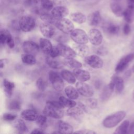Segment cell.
Returning a JSON list of instances; mask_svg holds the SVG:
<instances>
[{"mask_svg":"<svg viewBox=\"0 0 134 134\" xmlns=\"http://www.w3.org/2000/svg\"><path fill=\"white\" fill-rule=\"evenodd\" d=\"M126 113L125 111H117L107 116L103 121V126L107 128H111L117 125L125 117Z\"/></svg>","mask_w":134,"mask_h":134,"instance_id":"1","label":"cell"},{"mask_svg":"<svg viewBox=\"0 0 134 134\" xmlns=\"http://www.w3.org/2000/svg\"><path fill=\"white\" fill-rule=\"evenodd\" d=\"M43 114L46 116L55 119L61 118L64 115L62 108L51 104L49 101L47 102L46 105L43 108Z\"/></svg>","mask_w":134,"mask_h":134,"instance_id":"2","label":"cell"},{"mask_svg":"<svg viewBox=\"0 0 134 134\" xmlns=\"http://www.w3.org/2000/svg\"><path fill=\"white\" fill-rule=\"evenodd\" d=\"M19 25L21 30L24 32H29L33 30L36 26V21L33 17L24 15L19 20Z\"/></svg>","mask_w":134,"mask_h":134,"instance_id":"3","label":"cell"},{"mask_svg":"<svg viewBox=\"0 0 134 134\" xmlns=\"http://www.w3.org/2000/svg\"><path fill=\"white\" fill-rule=\"evenodd\" d=\"M55 26L63 33L70 34L74 30V25L69 19L63 18L57 19L54 24Z\"/></svg>","mask_w":134,"mask_h":134,"instance_id":"4","label":"cell"},{"mask_svg":"<svg viewBox=\"0 0 134 134\" xmlns=\"http://www.w3.org/2000/svg\"><path fill=\"white\" fill-rule=\"evenodd\" d=\"M70 37L76 43L86 44L89 40L86 32L81 29H74L70 33Z\"/></svg>","mask_w":134,"mask_h":134,"instance_id":"5","label":"cell"},{"mask_svg":"<svg viewBox=\"0 0 134 134\" xmlns=\"http://www.w3.org/2000/svg\"><path fill=\"white\" fill-rule=\"evenodd\" d=\"M61 77L56 72L50 71L49 72V81L53 88L57 91H62L64 87V84Z\"/></svg>","mask_w":134,"mask_h":134,"instance_id":"6","label":"cell"},{"mask_svg":"<svg viewBox=\"0 0 134 134\" xmlns=\"http://www.w3.org/2000/svg\"><path fill=\"white\" fill-rule=\"evenodd\" d=\"M76 87L79 93L83 96L90 97L94 95V91L92 86L84 82H77Z\"/></svg>","mask_w":134,"mask_h":134,"instance_id":"7","label":"cell"},{"mask_svg":"<svg viewBox=\"0 0 134 134\" xmlns=\"http://www.w3.org/2000/svg\"><path fill=\"white\" fill-rule=\"evenodd\" d=\"M124 0H110V7L112 12L118 17L123 16L126 8L124 7Z\"/></svg>","mask_w":134,"mask_h":134,"instance_id":"8","label":"cell"},{"mask_svg":"<svg viewBox=\"0 0 134 134\" xmlns=\"http://www.w3.org/2000/svg\"><path fill=\"white\" fill-rule=\"evenodd\" d=\"M88 36L90 42L94 46H99L103 41V37L101 32L96 28L91 29L88 31Z\"/></svg>","mask_w":134,"mask_h":134,"instance_id":"9","label":"cell"},{"mask_svg":"<svg viewBox=\"0 0 134 134\" xmlns=\"http://www.w3.org/2000/svg\"><path fill=\"white\" fill-rule=\"evenodd\" d=\"M134 59V53H131L128 54L122 58H121L120 60L117 63L115 67V71L116 72H121L125 70L129 63Z\"/></svg>","mask_w":134,"mask_h":134,"instance_id":"10","label":"cell"},{"mask_svg":"<svg viewBox=\"0 0 134 134\" xmlns=\"http://www.w3.org/2000/svg\"><path fill=\"white\" fill-rule=\"evenodd\" d=\"M85 63L94 69H100L103 65V60L97 55H90L85 57Z\"/></svg>","mask_w":134,"mask_h":134,"instance_id":"11","label":"cell"},{"mask_svg":"<svg viewBox=\"0 0 134 134\" xmlns=\"http://www.w3.org/2000/svg\"><path fill=\"white\" fill-rule=\"evenodd\" d=\"M0 42L4 44L7 43L8 47L10 49L15 47V42L9 31L5 29H2L0 32Z\"/></svg>","mask_w":134,"mask_h":134,"instance_id":"12","label":"cell"},{"mask_svg":"<svg viewBox=\"0 0 134 134\" xmlns=\"http://www.w3.org/2000/svg\"><path fill=\"white\" fill-rule=\"evenodd\" d=\"M22 47L24 52L27 54L36 55L39 51V46L32 41L28 40L24 41L23 43Z\"/></svg>","mask_w":134,"mask_h":134,"instance_id":"13","label":"cell"},{"mask_svg":"<svg viewBox=\"0 0 134 134\" xmlns=\"http://www.w3.org/2000/svg\"><path fill=\"white\" fill-rule=\"evenodd\" d=\"M57 47L59 51L60 55L65 58H74L76 54L73 49L62 43H59Z\"/></svg>","mask_w":134,"mask_h":134,"instance_id":"14","label":"cell"},{"mask_svg":"<svg viewBox=\"0 0 134 134\" xmlns=\"http://www.w3.org/2000/svg\"><path fill=\"white\" fill-rule=\"evenodd\" d=\"M41 34L46 38H51L55 36L56 30L55 28L48 23H42L39 26Z\"/></svg>","mask_w":134,"mask_h":134,"instance_id":"15","label":"cell"},{"mask_svg":"<svg viewBox=\"0 0 134 134\" xmlns=\"http://www.w3.org/2000/svg\"><path fill=\"white\" fill-rule=\"evenodd\" d=\"M57 19L64 18L69 14V10L66 6H55L51 10V13Z\"/></svg>","mask_w":134,"mask_h":134,"instance_id":"16","label":"cell"},{"mask_svg":"<svg viewBox=\"0 0 134 134\" xmlns=\"http://www.w3.org/2000/svg\"><path fill=\"white\" fill-rule=\"evenodd\" d=\"M76 79L81 82H86L91 79V74L87 71L80 68H75L73 72Z\"/></svg>","mask_w":134,"mask_h":134,"instance_id":"17","label":"cell"},{"mask_svg":"<svg viewBox=\"0 0 134 134\" xmlns=\"http://www.w3.org/2000/svg\"><path fill=\"white\" fill-rule=\"evenodd\" d=\"M115 88V84L114 82L111 81L110 83L106 85L103 90L100 94V98L102 101L107 100L111 96Z\"/></svg>","mask_w":134,"mask_h":134,"instance_id":"18","label":"cell"},{"mask_svg":"<svg viewBox=\"0 0 134 134\" xmlns=\"http://www.w3.org/2000/svg\"><path fill=\"white\" fill-rule=\"evenodd\" d=\"M21 118L27 121H36L38 117L37 112L34 109H27L23 110L20 114Z\"/></svg>","mask_w":134,"mask_h":134,"instance_id":"19","label":"cell"},{"mask_svg":"<svg viewBox=\"0 0 134 134\" xmlns=\"http://www.w3.org/2000/svg\"><path fill=\"white\" fill-rule=\"evenodd\" d=\"M55 58H56L51 57L50 56L47 57L46 58V63L50 68L54 69L62 68L65 65L64 62L59 60Z\"/></svg>","mask_w":134,"mask_h":134,"instance_id":"20","label":"cell"},{"mask_svg":"<svg viewBox=\"0 0 134 134\" xmlns=\"http://www.w3.org/2000/svg\"><path fill=\"white\" fill-rule=\"evenodd\" d=\"M102 17L100 12L96 10L91 13L88 17V21L90 26H97L101 22Z\"/></svg>","mask_w":134,"mask_h":134,"instance_id":"21","label":"cell"},{"mask_svg":"<svg viewBox=\"0 0 134 134\" xmlns=\"http://www.w3.org/2000/svg\"><path fill=\"white\" fill-rule=\"evenodd\" d=\"M103 29L104 31L111 35H114L118 33L119 31V26L111 22H107L103 25Z\"/></svg>","mask_w":134,"mask_h":134,"instance_id":"22","label":"cell"},{"mask_svg":"<svg viewBox=\"0 0 134 134\" xmlns=\"http://www.w3.org/2000/svg\"><path fill=\"white\" fill-rule=\"evenodd\" d=\"M40 47L43 52L47 55H49L52 48V45L51 42L46 38H41L39 40Z\"/></svg>","mask_w":134,"mask_h":134,"instance_id":"23","label":"cell"},{"mask_svg":"<svg viewBox=\"0 0 134 134\" xmlns=\"http://www.w3.org/2000/svg\"><path fill=\"white\" fill-rule=\"evenodd\" d=\"M73 49L78 55L81 57H86L89 53V48L85 44H78L73 46Z\"/></svg>","mask_w":134,"mask_h":134,"instance_id":"24","label":"cell"},{"mask_svg":"<svg viewBox=\"0 0 134 134\" xmlns=\"http://www.w3.org/2000/svg\"><path fill=\"white\" fill-rule=\"evenodd\" d=\"M3 85L6 96L9 98L11 97L13 90L15 87L14 83L5 79L3 81Z\"/></svg>","mask_w":134,"mask_h":134,"instance_id":"25","label":"cell"},{"mask_svg":"<svg viewBox=\"0 0 134 134\" xmlns=\"http://www.w3.org/2000/svg\"><path fill=\"white\" fill-rule=\"evenodd\" d=\"M114 84L116 91L118 93H121L124 88V83L123 79L117 75H114L111 77V80Z\"/></svg>","mask_w":134,"mask_h":134,"instance_id":"26","label":"cell"},{"mask_svg":"<svg viewBox=\"0 0 134 134\" xmlns=\"http://www.w3.org/2000/svg\"><path fill=\"white\" fill-rule=\"evenodd\" d=\"M123 16L127 23H132L134 21V6H127L124 12Z\"/></svg>","mask_w":134,"mask_h":134,"instance_id":"27","label":"cell"},{"mask_svg":"<svg viewBox=\"0 0 134 134\" xmlns=\"http://www.w3.org/2000/svg\"><path fill=\"white\" fill-rule=\"evenodd\" d=\"M64 92L67 97L71 99L75 100L79 98V92L77 89L72 86H68L64 89Z\"/></svg>","mask_w":134,"mask_h":134,"instance_id":"28","label":"cell"},{"mask_svg":"<svg viewBox=\"0 0 134 134\" xmlns=\"http://www.w3.org/2000/svg\"><path fill=\"white\" fill-rule=\"evenodd\" d=\"M14 127L20 133H25L28 132V128L24 121L21 119H17L13 123Z\"/></svg>","mask_w":134,"mask_h":134,"instance_id":"29","label":"cell"},{"mask_svg":"<svg viewBox=\"0 0 134 134\" xmlns=\"http://www.w3.org/2000/svg\"><path fill=\"white\" fill-rule=\"evenodd\" d=\"M67 114L72 117L79 119L80 116L83 115L84 111L82 108L78 107H73L69 108L66 111Z\"/></svg>","mask_w":134,"mask_h":134,"instance_id":"30","label":"cell"},{"mask_svg":"<svg viewBox=\"0 0 134 134\" xmlns=\"http://www.w3.org/2000/svg\"><path fill=\"white\" fill-rule=\"evenodd\" d=\"M59 130H60L61 133H72L73 131V127L69 123L60 120L58 124Z\"/></svg>","mask_w":134,"mask_h":134,"instance_id":"31","label":"cell"},{"mask_svg":"<svg viewBox=\"0 0 134 134\" xmlns=\"http://www.w3.org/2000/svg\"><path fill=\"white\" fill-rule=\"evenodd\" d=\"M61 75L64 80L70 84H74L76 82V77L73 73H71L69 70H63L61 72Z\"/></svg>","mask_w":134,"mask_h":134,"instance_id":"32","label":"cell"},{"mask_svg":"<svg viewBox=\"0 0 134 134\" xmlns=\"http://www.w3.org/2000/svg\"><path fill=\"white\" fill-rule=\"evenodd\" d=\"M70 17L71 19L77 23V24H83L86 21V16L81 12H75L71 14Z\"/></svg>","mask_w":134,"mask_h":134,"instance_id":"33","label":"cell"},{"mask_svg":"<svg viewBox=\"0 0 134 134\" xmlns=\"http://www.w3.org/2000/svg\"><path fill=\"white\" fill-rule=\"evenodd\" d=\"M40 19L44 21V23H48L49 24H53L54 25L56 20H57L55 19L52 15L48 13V12H43L40 15Z\"/></svg>","mask_w":134,"mask_h":134,"instance_id":"34","label":"cell"},{"mask_svg":"<svg viewBox=\"0 0 134 134\" xmlns=\"http://www.w3.org/2000/svg\"><path fill=\"white\" fill-rule=\"evenodd\" d=\"M129 127V121L128 120H124L115 130L114 133L126 134L128 132Z\"/></svg>","mask_w":134,"mask_h":134,"instance_id":"35","label":"cell"},{"mask_svg":"<svg viewBox=\"0 0 134 134\" xmlns=\"http://www.w3.org/2000/svg\"><path fill=\"white\" fill-rule=\"evenodd\" d=\"M65 65L73 68H81L82 66V63L73 58H65L63 61Z\"/></svg>","mask_w":134,"mask_h":134,"instance_id":"36","label":"cell"},{"mask_svg":"<svg viewBox=\"0 0 134 134\" xmlns=\"http://www.w3.org/2000/svg\"><path fill=\"white\" fill-rule=\"evenodd\" d=\"M40 5V8L44 12L52 10L54 6L53 3L51 0H42Z\"/></svg>","mask_w":134,"mask_h":134,"instance_id":"37","label":"cell"},{"mask_svg":"<svg viewBox=\"0 0 134 134\" xmlns=\"http://www.w3.org/2000/svg\"><path fill=\"white\" fill-rule=\"evenodd\" d=\"M21 60L23 63L28 65H34L36 63V59L34 55L30 54H24L21 57Z\"/></svg>","mask_w":134,"mask_h":134,"instance_id":"38","label":"cell"},{"mask_svg":"<svg viewBox=\"0 0 134 134\" xmlns=\"http://www.w3.org/2000/svg\"><path fill=\"white\" fill-rule=\"evenodd\" d=\"M59 101L63 104L64 107L68 108L73 107L76 106V103L70 98H67L63 96H60L59 97Z\"/></svg>","mask_w":134,"mask_h":134,"instance_id":"39","label":"cell"},{"mask_svg":"<svg viewBox=\"0 0 134 134\" xmlns=\"http://www.w3.org/2000/svg\"><path fill=\"white\" fill-rule=\"evenodd\" d=\"M8 107L12 110H19L21 108L20 102L17 99H13L9 102Z\"/></svg>","mask_w":134,"mask_h":134,"instance_id":"40","label":"cell"},{"mask_svg":"<svg viewBox=\"0 0 134 134\" xmlns=\"http://www.w3.org/2000/svg\"><path fill=\"white\" fill-rule=\"evenodd\" d=\"M36 85L37 88L41 92L44 91L47 86L46 82L42 77H39L38 79V80L36 81Z\"/></svg>","mask_w":134,"mask_h":134,"instance_id":"41","label":"cell"},{"mask_svg":"<svg viewBox=\"0 0 134 134\" xmlns=\"http://www.w3.org/2000/svg\"><path fill=\"white\" fill-rule=\"evenodd\" d=\"M36 124L40 127H44L47 122V118L46 115H39L36 120Z\"/></svg>","mask_w":134,"mask_h":134,"instance_id":"42","label":"cell"},{"mask_svg":"<svg viewBox=\"0 0 134 134\" xmlns=\"http://www.w3.org/2000/svg\"><path fill=\"white\" fill-rule=\"evenodd\" d=\"M86 104L87 106L91 109H94L96 108L98 105L97 100L94 98H90L86 100Z\"/></svg>","mask_w":134,"mask_h":134,"instance_id":"43","label":"cell"},{"mask_svg":"<svg viewBox=\"0 0 134 134\" xmlns=\"http://www.w3.org/2000/svg\"><path fill=\"white\" fill-rule=\"evenodd\" d=\"M42 0H24V4L29 7H35L37 6L38 4H40Z\"/></svg>","mask_w":134,"mask_h":134,"instance_id":"44","label":"cell"},{"mask_svg":"<svg viewBox=\"0 0 134 134\" xmlns=\"http://www.w3.org/2000/svg\"><path fill=\"white\" fill-rule=\"evenodd\" d=\"M17 116L11 113H5L3 115V119L4 120L7 121H14L16 118Z\"/></svg>","mask_w":134,"mask_h":134,"instance_id":"45","label":"cell"},{"mask_svg":"<svg viewBox=\"0 0 134 134\" xmlns=\"http://www.w3.org/2000/svg\"><path fill=\"white\" fill-rule=\"evenodd\" d=\"M55 40L60 43H63L69 40V37L64 34H60L55 36Z\"/></svg>","mask_w":134,"mask_h":134,"instance_id":"46","label":"cell"},{"mask_svg":"<svg viewBox=\"0 0 134 134\" xmlns=\"http://www.w3.org/2000/svg\"><path fill=\"white\" fill-rule=\"evenodd\" d=\"M54 6H67L69 5V2L66 0H52Z\"/></svg>","mask_w":134,"mask_h":134,"instance_id":"47","label":"cell"},{"mask_svg":"<svg viewBox=\"0 0 134 134\" xmlns=\"http://www.w3.org/2000/svg\"><path fill=\"white\" fill-rule=\"evenodd\" d=\"M10 27L11 28L15 31H19L20 29L19 25V21H17L16 20H14L12 21L10 23Z\"/></svg>","mask_w":134,"mask_h":134,"instance_id":"48","label":"cell"},{"mask_svg":"<svg viewBox=\"0 0 134 134\" xmlns=\"http://www.w3.org/2000/svg\"><path fill=\"white\" fill-rule=\"evenodd\" d=\"M49 55L52 58H57L58 57L59 55H60V53H59V51L57 48V47H53Z\"/></svg>","mask_w":134,"mask_h":134,"instance_id":"49","label":"cell"},{"mask_svg":"<svg viewBox=\"0 0 134 134\" xmlns=\"http://www.w3.org/2000/svg\"><path fill=\"white\" fill-rule=\"evenodd\" d=\"M95 52L98 55H105L107 53V51L105 48L103 47H100L96 49Z\"/></svg>","mask_w":134,"mask_h":134,"instance_id":"50","label":"cell"},{"mask_svg":"<svg viewBox=\"0 0 134 134\" xmlns=\"http://www.w3.org/2000/svg\"><path fill=\"white\" fill-rule=\"evenodd\" d=\"M74 133H81V134H95V133H96V132H95L92 130H90V129L80 130L75 131Z\"/></svg>","mask_w":134,"mask_h":134,"instance_id":"51","label":"cell"},{"mask_svg":"<svg viewBox=\"0 0 134 134\" xmlns=\"http://www.w3.org/2000/svg\"><path fill=\"white\" fill-rule=\"evenodd\" d=\"M130 31H131L130 26L129 25V23H127L124 26V28H123L124 34L125 35H128L130 32Z\"/></svg>","mask_w":134,"mask_h":134,"instance_id":"52","label":"cell"},{"mask_svg":"<svg viewBox=\"0 0 134 134\" xmlns=\"http://www.w3.org/2000/svg\"><path fill=\"white\" fill-rule=\"evenodd\" d=\"M102 82L101 81H100L99 79H97V80H96L94 83V86L97 89H99L101 86H102Z\"/></svg>","mask_w":134,"mask_h":134,"instance_id":"53","label":"cell"},{"mask_svg":"<svg viewBox=\"0 0 134 134\" xmlns=\"http://www.w3.org/2000/svg\"><path fill=\"white\" fill-rule=\"evenodd\" d=\"M31 133H44V131L41 128H36L32 130V131L30 132Z\"/></svg>","mask_w":134,"mask_h":134,"instance_id":"54","label":"cell"},{"mask_svg":"<svg viewBox=\"0 0 134 134\" xmlns=\"http://www.w3.org/2000/svg\"><path fill=\"white\" fill-rule=\"evenodd\" d=\"M8 62V60L6 59H2L1 60V69H3L6 64Z\"/></svg>","mask_w":134,"mask_h":134,"instance_id":"55","label":"cell"},{"mask_svg":"<svg viewBox=\"0 0 134 134\" xmlns=\"http://www.w3.org/2000/svg\"><path fill=\"white\" fill-rule=\"evenodd\" d=\"M128 133H134V122H132L130 126H129V128L128 130Z\"/></svg>","mask_w":134,"mask_h":134,"instance_id":"56","label":"cell"},{"mask_svg":"<svg viewBox=\"0 0 134 134\" xmlns=\"http://www.w3.org/2000/svg\"><path fill=\"white\" fill-rule=\"evenodd\" d=\"M78 104H79V107H80L81 108H82L84 111L87 112L86 106L84 104H83L82 103H81V102H79V103H78Z\"/></svg>","mask_w":134,"mask_h":134,"instance_id":"57","label":"cell"},{"mask_svg":"<svg viewBox=\"0 0 134 134\" xmlns=\"http://www.w3.org/2000/svg\"><path fill=\"white\" fill-rule=\"evenodd\" d=\"M127 6H134V0H126Z\"/></svg>","mask_w":134,"mask_h":134,"instance_id":"58","label":"cell"},{"mask_svg":"<svg viewBox=\"0 0 134 134\" xmlns=\"http://www.w3.org/2000/svg\"><path fill=\"white\" fill-rule=\"evenodd\" d=\"M130 47L131 49L133 50L134 49V37L133 38L132 40H131V42H130Z\"/></svg>","mask_w":134,"mask_h":134,"instance_id":"59","label":"cell"},{"mask_svg":"<svg viewBox=\"0 0 134 134\" xmlns=\"http://www.w3.org/2000/svg\"><path fill=\"white\" fill-rule=\"evenodd\" d=\"M7 1L10 2V3H17L18 2V0H7Z\"/></svg>","mask_w":134,"mask_h":134,"instance_id":"60","label":"cell"},{"mask_svg":"<svg viewBox=\"0 0 134 134\" xmlns=\"http://www.w3.org/2000/svg\"><path fill=\"white\" fill-rule=\"evenodd\" d=\"M132 71L133 72H134V64H133V65L132 66Z\"/></svg>","mask_w":134,"mask_h":134,"instance_id":"61","label":"cell"},{"mask_svg":"<svg viewBox=\"0 0 134 134\" xmlns=\"http://www.w3.org/2000/svg\"><path fill=\"white\" fill-rule=\"evenodd\" d=\"M76 1H83V0H75Z\"/></svg>","mask_w":134,"mask_h":134,"instance_id":"62","label":"cell"},{"mask_svg":"<svg viewBox=\"0 0 134 134\" xmlns=\"http://www.w3.org/2000/svg\"><path fill=\"white\" fill-rule=\"evenodd\" d=\"M133 97L134 98V91H133Z\"/></svg>","mask_w":134,"mask_h":134,"instance_id":"63","label":"cell"}]
</instances>
